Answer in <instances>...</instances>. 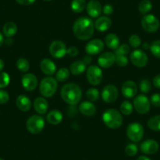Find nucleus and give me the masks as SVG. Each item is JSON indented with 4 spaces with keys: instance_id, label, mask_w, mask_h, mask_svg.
I'll return each instance as SVG.
<instances>
[{
    "instance_id": "a878e982",
    "label": "nucleus",
    "mask_w": 160,
    "mask_h": 160,
    "mask_svg": "<svg viewBox=\"0 0 160 160\" xmlns=\"http://www.w3.org/2000/svg\"><path fill=\"white\" fill-rule=\"evenodd\" d=\"M86 66H87V64L84 63L83 61H75L70 66L71 73L73 74L74 75H81L86 71Z\"/></svg>"
},
{
    "instance_id": "f257e3e1",
    "label": "nucleus",
    "mask_w": 160,
    "mask_h": 160,
    "mask_svg": "<svg viewBox=\"0 0 160 160\" xmlns=\"http://www.w3.org/2000/svg\"><path fill=\"white\" fill-rule=\"evenodd\" d=\"M72 29L77 38L86 41L93 36L94 33V24L90 18L82 17L75 21Z\"/></svg>"
},
{
    "instance_id": "393cba45",
    "label": "nucleus",
    "mask_w": 160,
    "mask_h": 160,
    "mask_svg": "<svg viewBox=\"0 0 160 160\" xmlns=\"http://www.w3.org/2000/svg\"><path fill=\"white\" fill-rule=\"evenodd\" d=\"M47 119L51 125H58L63 119V115L60 111L53 110L49 112Z\"/></svg>"
},
{
    "instance_id": "0eeeda50",
    "label": "nucleus",
    "mask_w": 160,
    "mask_h": 160,
    "mask_svg": "<svg viewBox=\"0 0 160 160\" xmlns=\"http://www.w3.org/2000/svg\"><path fill=\"white\" fill-rule=\"evenodd\" d=\"M144 127L139 122H132L127 127V135L133 142H138L144 136Z\"/></svg>"
},
{
    "instance_id": "f03ea898",
    "label": "nucleus",
    "mask_w": 160,
    "mask_h": 160,
    "mask_svg": "<svg viewBox=\"0 0 160 160\" xmlns=\"http://www.w3.org/2000/svg\"><path fill=\"white\" fill-rule=\"evenodd\" d=\"M61 96L70 105H76L82 98V90L77 84L68 83L61 89Z\"/></svg>"
},
{
    "instance_id": "3c124183",
    "label": "nucleus",
    "mask_w": 160,
    "mask_h": 160,
    "mask_svg": "<svg viewBox=\"0 0 160 160\" xmlns=\"http://www.w3.org/2000/svg\"><path fill=\"white\" fill-rule=\"evenodd\" d=\"M138 160H151V158L145 156V155H141V156H140L139 158H138Z\"/></svg>"
},
{
    "instance_id": "8fccbe9b",
    "label": "nucleus",
    "mask_w": 160,
    "mask_h": 160,
    "mask_svg": "<svg viewBox=\"0 0 160 160\" xmlns=\"http://www.w3.org/2000/svg\"><path fill=\"white\" fill-rule=\"evenodd\" d=\"M3 43H4V37L2 33H0V47H2Z\"/></svg>"
},
{
    "instance_id": "423d86ee",
    "label": "nucleus",
    "mask_w": 160,
    "mask_h": 160,
    "mask_svg": "<svg viewBox=\"0 0 160 160\" xmlns=\"http://www.w3.org/2000/svg\"><path fill=\"white\" fill-rule=\"evenodd\" d=\"M141 26L145 32L154 33L158 30L160 27L159 20L153 14H146L141 18Z\"/></svg>"
},
{
    "instance_id": "79ce46f5",
    "label": "nucleus",
    "mask_w": 160,
    "mask_h": 160,
    "mask_svg": "<svg viewBox=\"0 0 160 160\" xmlns=\"http://www.w3.org/2000/svg\"><path fill=\"white\" fill-rule=\"evenodd\" d=\"M150 102L155 107H160V93H154L150 98Z\"/></svg>"
},
{
    "instance_id": "20e7f679",
    "label": "nucleus",
    "mask_w": 160,
    "mask_h": 160,
    "mask_svg": "<svg viewBox=\"0 0 160 160\" xmlns=\"http://www.w3.org/2000/svg\"><path fill=\"white\" fill-rule=\"evenodd\" d=\"M58 89V81L53 77H47L41 81L39 85L40 93L44 98H51Z\"/></svg>"
},
{
    "instance_id": "5701e85b",
    "label": "nucleus",
    "mask_w": 160,
    "mask_h": 160,
    "mask_svg": "<svg viewBox=\"0 0 160 160\" xmlns=\"http://www.w3.org/2000/svg\"><path fill=\"white\" fill-rule=\"evenodd\" d=\"M49 108L48 102L43 98H38L34 101V108L40 115H43L47 112Z\"/></svg>"
},
{
    "instance_id": "7ed1b4c3",
    "label": "nucleus",
    "mask_w": 160,
    "mask_h": 160,
    "mask_svg": "<svg viewBox=\"0 0 160 160\" xmlns=\"http://www.w3.org/2000/svg\"><path fill=\"white\" fill-rule=\"evenodd\" d=\"M103 122L111 129H118L122 124V116L119 112L113 108L107 109L103 113Z\"/></svg>"
},
{
    "instance_id": "4468645a",
    "label": "nucleus",
    "mask_w": 160,
    "mask_h": 160,
    "mask_svg": "<svg viewBox=\"0 0 160 160\" xmlns=\"http://www.w3.org/2000/svg\"><path fill=\"white\" fill-rule=\"evenodd\" d=\"M21 83L24 89H25L28 91H32L35 90L38 84V80L36 76L32 73H28L23 75L22 79H21Z\"/></svg>"
},
{
    "instance_id": "603ef678",
    "label": "nucleus",
    "mask_w": 160,
    "mask_h": 160,
    "mask_svg": "<svg viewBox=\"0 0 160 160\" xmlns=\"http://www.w3.org/2000/svg\"><path fill=\"white\" fill-rule=\"evenodd\" d=\"M4 68V62L3 61H2V59H0V72H1V71Z\"/></svg>"
},
{
    "instance_id": "c756f323",
    "label": "nucleus",
    "mask_w": 160,
    "mask_h": 160,
    "mask_svg": "<svg viewBox=\"0 0 160 160\" xmlns=\"http://www.w3.org/2000/svg\"><path fill=\"white\" fill-rule=\"evenodd\" d=\"M152 9V4L150 0H142L138 6V10L141 14L146 15Z\"/></svg>"
},
{
    "instance_id": "f8f14e48",
    "label": "nucleus",
    "mask_w": 160,
    "mask_h": 160,
    "mask_svg": "<svg viewBox=\"0 0 160 160\" xmlns=\"http://www.w3.org/2000/svg\"><path fill=\"white\" fill-rule=\"evenodd\" d=\"M104 43L103 42V41H101V39L95 38V39L90 41L86 45L85 50L87 54L93 56V55H97L101 53L104 50Z\"/></svg>"
},
{
    "instance_id": "f704fd0d",
    "label": "nucleus",
    "mask_w": 160,
    "mask_h": 160,
    "mask_svg": "<svg viewBox=\"0 0 160 160\" xmlns=\"http://www.w3.org/2000/svg\"><path fill=\"white\" fill-rule=\"evenodd\" d=\"M130 47L127 44H122L115 50V56H127L130 53Z\"/></svg>"
},
{
    "instance_id": "e433bc0d",
    "label": "nucleus",
    "mask_w": 160,
    "mask_h": 160,
    "mask_svg": "<svg viewBox=\"0 0 160 160\" xmlns=\"http://www.w3.org/2000/svg\"><path fill=\"white\" fill-rule=\"evenodd\" d=\"M140 90L143 93H148L152 90V83L148 79H143L140 82Z\"/></svg>"
},
{
    "instance_id": "39448f33",
    "label": "nucleus",
    "mask_w": 160,
    "mask_h": 160,
    "mask_svg": "<svg viewBox=\"0 0 160 160\" xmlns=\"http://www.w3.org/2000/svg\"><path fill=\"white\" fill-rule=\"evenodd\" d=\"M45 127V120L40 115H32L28 118L26 127L28 132L33 134L39 133L43 130Z\"/></svg>"
},
{
    "instance_id": "412c9836",
    "label": "nucleus",
    "mask_w": 160,
    "mask_h": 160,
    "mask_svg": "<svg viewBox=\"0 0 160 160\" xmlns=\"http://www.w3.org/2000/svg\"><path fill=\"white\" fill-rule=\"evenodd\" d=\"M16 105L21 112H26L30 110L32 107V103L30 99L25 95H20L16 100Z\"/></svg>"
},
{
    "instance_id": "a19ab883",
    "label": "nucleus",
    "mask_w": 160,
    "mask_h": 160,
    "mask_svg": "<svg viewBox=\"0 0 160 160\" xmlns=\"http://www.w3.org/2000/svg\"><path fill=\"white\" fill-rule=\"evenodd\" d=\"M115 63L120 67H125L128 64V58L127 56H115Z\"/></svg>"
},
{
    "instance_id": "7c9ffc66",
    "label": "nucleus",
    "mask_w": 160,
    "mask_h": 160,
    "mask_svg": "<svg viewBox=\"0 0 160 160\" xmlns=\"http://www.w3.org/2000/svg\"><path fill=\"white\" fill-rule=\"evenodd\" d=\"M16 66L21 72H27L30 68V64L25 58H19L16 63Z\"/></svg>"
},
{
    "instance_id": "5fc2aeb1",
    "label": "nucleus",
    "mask_w": 160,
    "mask_h": 160,
    "mask_svg": "<svg viewBox=\"0 0 160 160\" xmlns=\"http://www.w3.org/2000/svg\"><path fill=\"white\" fill-rule=\"evenodd\" d=\"M44 1H52V0H44Z\"/></svg>"
},
{
    "instance_id": "49530a36",
    "label": "nucleus",
    "mask_w": 160,
    "mask_h": 160,
    "mask_svg": "<svg viewBox=\"0 0 160 160\" xmlns=\"http://www.w3.org/2000/svg\"><path fill=\"white\" fill-rule=\"evenodd\" d=\"M17 2L23 6H29L33 4L35 2V0H16Z\"/></svg>"
},
{
    "instance_id": "09e8293b",
    "label": "nucleus",
    "mask_w": 160,
    "mask_h": 160,
    "mask_svg": "<svg viewBox=\"0 0 160 160\" xmlns=\"http://www.w3.org/2000/svg\"><path fill=\"white\" fill-rule=\"evenodd\" d=\"M91 61H92V58L90 55H87V56L83 58V61L86 64H89L90 62H91Z\"/></svg>"
},
{
    "instance_id": "4c0bfd02",
    "label": "nucleus",
    "mask_w": 160,
    "mask_h": 160,
    "mask_svg": "<svg viewBox=\"0 0 160 160\" xmlns=\"http://www.w3.org/2000/svg\"><path fill=\"white\" fill-rule=\"evenodd\" d=\"M129 43L133 48L138 49L141 44V39L138 35H132L129 38Z\"/></svg>"
},
{
    "instance_id": "b1692460",
    "label": "nucleus",
    "mask_w": 160,
    "mask_h": 160,
    "mask_svg": "<svg viewBox=\"0 0 160 160\" xmlns=\"http://www.w3.org/2000/svg\"><path fill=\"white\" fill-rule=\"evenodd\" d=\"M106 46L111 50H115L119 47V38L115 34L110 33L105 37L104 39Z\"/></svg>"
},
{
    "instance_id": "6ab92c4d",
    "label": "nucleus",
    "mask_w": 160,
    "mask_h": 160,
    "mask_svg": "<svg viewBox=\"0 0 160 160\" xmlns=\"http://www.w3.org/2000/svg\"><path fill=\"white\" fill-rule=\"evenodd\" d=\"M41 71L47 75H53L56 72V64L48 58L42 60L40 62Z\"/></svg>"
},
{
    "instance_id": "2f4dec72",
    "label": "nucleus",
    "mask_w": 160,
    "mask_h": 160,
    "mask_svg": "<svg viewBox=\"0 0 160 160\" xmlns=\"http://www.w3.org/2000/svg\"><path fill=\"white\" fill-rule=\"evenodd\" d=\"M69 75H70V72L68 69L62 68L56 73V79L58 82H64L69 78Z\"/></svg>"
},
{
    "instance_id": "58836bf2",
    "label": "nucleus",
    "mask_w": 160,
    "mask_h": 160,
    "mask_svg": "<svg viewBox=\"0 0 160 160\" xmlns=\"http://www.w3.org/2000/svg\"><path fill=\"white\" fill-rule=\"evenodd\" d=\"M10 75L7 72L0 73V88H5L10 83Z\"/></svg>"
},
{
    "instance_id": "473e14b6",
    "label": "nucleus",
    "mask_w": 160,
    "mask_h": 160,
    "mask_svg": "<svg viewBox=\"0 0 160 160\" xmlns=\"http://www.w3.org/2000/svg\"><path fill=\"white\" fill-rule=\"evenodd\" d=\"M133 106L130 101H124L120 105V111L123 115H129L133 112Z\"/></svg>"
},
{
    "instance_id": "6e6552de",
    "label": "nucleus",
    "mask_w": 160,
    "mask_h": 160,
    "mask_svg": "<svg viewBox=\"0 0 160 160\" xmlns=\"http://www.w3.org/2000/svg\"><path fill=\"white\" fill-rule=\"evenodd\" d=\"M133 106L139 114H147L151 108L150 99L144 94L138 95L133 100Z\"/></svg>"
},
{
    "instance_id": "de8ad7c7",
    "label": "nucleus",
    "mask_w": 160,
    "mask_h": 160,
    "mask_svg": "<svg viewBox=\"0 0 160 160\" xmlns=\"http://www.w3.org/2000/svg\"><path fill=\"white\" fill-rule=\"evenodd\" d=\"M152 82H153L154 87H156V88L160 89V74H158L156 76H155V78H153Z\"/></svg>"
},
{
    "instance_id": "bb28decb",
    "label": "nucleus",
    "mask_w": 160,
    "mask_h": 160,
    "mask_svg": "<svg viewBox=\"0 0 160 160\" xmlns=\"http://www.w3.org/2000/svg\"><path fill=\"white\" fill-rule=\"evenodd\" d=\"M2 32L5 36L7 38H11L13 37L15 34L18 32V26L16 24L13 22H7L4 24L3 28H2Z\"/></svg>"
},
{
    "instance_id": "864d4df0",
    "label": "nucleus",
    "mask_w": 160,
    "mask_h": 160,
    "mask_svg": "<svg viewBox=\"0 0 160 160\" xmlns=\"http://www.w3.org/2000/svg\"><path fill=\"white\" fill-rule=\"evenodd\" d=\"M143 48H144V50H148V49L150 48V46H149L147 42H144V43L143 44Z\"/></svg>"
},
{
    "instance_id": "9d476101",
    "label": "nucleus",
    "mask_w": 160,
    "mask_h": 160,
    "mask_svg": "<svg viewBox=\"0 0 160 160\" xmlns=\"http://www.w3.org/2000/svg\"><path fill=\"white\" fill-rule=\"evenodd\" d=\"M50 53L51 56L54 58H62L67 53V47L65 44L60 40H55L50 45Z\"/></svg>"
},
{
    "instance_id": "1a4fd4ad",
    "label": "nucleus",
    "mask_w": 160,
    "mask_h": 160,
    "mask_svg": "<svg viewBox=\"0 0 160 160\" xmlns=\"http://www.w3.org/2000/svg\"><path fill=\"white\" fill-rule=\"evenodd\" d=\"M87 78L91 85H99L102 81V71L97 65H90L87 70Z\"/></svg>"
},
{
    "instance_id": "2eb2a0df",
    "label": "nucleus",
    "mask_w": 160,
    "mask_h": 160,
    "mask_svg": "<svg viewBox=\"0 0 160 160\" xmlns=\"http://www.w3.org/2000/svg\"><path fill=\"white\" fill-rule=\"evenodd\" d=\"M115 54L112 52H105L100 55L98 59V64L100 67L104 68H108L111 66L113 65L114 63H115Z\"/></svg>"
},
{
    "instance_id": "37998d69",
    "label": "nucleus",
    "mask_w": 160,
    "mask_h": 160,
    "mask_svg": "<svg viewBox=\"0 0 160 160\" xmlns=\"http://www.w3.org/2000/svg\"><path fill=\"white\" fill-rule=\"evenodd\" d=\"M10 99L9 93L7 91L2 90H0V104H3L8 102Z\"/></svg>"
},
{
    "instance_id": "cd10ccee",
    "label": "nucleus",
    "mask_w": 160,
    "mask_h": 160,
    "mask_svg": "<svg viewBox=\"0 0 160 160\" xmlns=\"http://www.w3.org/2000/svg\"><path fill=\"white\" fill-rule=\"evenodd\" d=\"M87 7L86 0H72L71 4V8L74 13H81Z\"/></svg>"
},
{
    "instance_id": "aec40b11",
    "label": "nucleus",
    "mask_w": 160,
    "mask_h": 160,
    "mask_svg": "<svg viewBox=\"0 0 160 160\" xmlns=\"http://www.w3.org/2000/svg\"><path fill=\"white\" fill-rule=\"evenodd\" d=\"M112 21L108 17H101L95 21L94 28L99 32H106L112 27Z\"/></svg>"
},
{
    "instance_id": "a211bd4d",
    "label": "nucleus",
    "mask_w": 160,
    "mask_h": 160,
    "mask_svg": "<svg viewBox=\"0 0 160 160\" xmlns=\"http://www.w3.org/2000/svg\"><path fill=\"white\" fill-rule=\"evenodd\" d=\"M87 11L90 18H96L101 15L102 7L98 0H90L87 5Z\"/></svg>"
},
{
    "instance_id": "f3484780",
    "label": "nucleus",
    "mask_w": 160,
    "mask_h": 160,
    "mask_svg": "<svg viewBox=\"0 0 160 160\" xmlns=\"http://www.w3.org/2000/svg\"><path fill=\"white\" fill-rule=\"evenodd\" d=\"M158 148H159L158 143L152 139L144 141L141 144V152L146 155H152V154L156 153Z\"/></svg>"
},
{
    "instance_id": "ddd939ff",
    "label": "nucleus",
    "mask_w": 160,
    "mask_h": 160,
    "mask_svg": "<svg viewBox=\"0 0 160 160\" xmlns=\"http://www.w3.org/2000/svg\"><path fill=\"white\" fill-rule=\"evenodd\" d=\"M118 96V89L114 85H108L103 89L101 97L103 101L107 103H112L116 101Z\"/></svg>"
},
{
    "instance_id": "a18cd8bd",
    "label": "nucleus",
    "mask_w": 160,
    "mask_h": 160,
    "mask_svg": "<svg viewBox=\"0 0 160 160\" xmlns=\"http://www.w3.org/2000/svg\"><path fill=\"white\" fill-rule=\"evenodd\" d=\"M67 53L70 57H76L78 53V50L75 47H71L67 50Z\"/></svg>"
},
{
    "instance_id": "c03bdc74",
    "label": "nucleus",
    "mask_w": 160,
    "mask_h": 160,
    "mask_svg": "<svg viewBox=\"0 0 160 160\" xmlns=\"http://www.w3.org/2000/svg\"><path fill=\"white\" fill-rule=\"evenodd\" d=\"M102 11L104 14L107 15V16H109V15H111L113 13V7H112V5H110V4H106V5L102 8Z\"/></svg>"
},
{
    "instance_id": "ea45409f",
    "label": "nucleus",
    "mask_w": 160,
    "mask_h": 160,
    "mask_svg": "<svg viewBox=\"0 0 160 160\" xmlns=\"http://www.w3.org/2000/svg\"><path fill=\"white\" fill-rule=\"evenodd\" d=\"M138 152V146L135 144H129L125 148V152L128 156H134Z\"/></svg>"
},
{
    "instance_id": "4be33fe9",
    "label": "nucleus",
    "mask_w": 160,
    "mask_h": 160,
    "mask_svg": "<svg viewBox=\"0 0 160 160\" xmlns=\"http://www.w3.org/2000/svg\"><path fill=\"white\" fill-rule=\"evenodd\" d=\"M96 107L91 101H84L79 105V111L86 116H92L96 113Z\"/></svg>"
},
{
    "instance_id": "6e6d98bb",
    "label": "nucleus",
    "mask_w": 160,
    "mask_h": 160,
    "mask_svg": "<svg viewBox=\"0 0 160 160\" xmlns=\"http://www.w3.org/2000/svg\"><path fill=\"white\" fill-rule=\"evenodd\" d=\"M0 160H4L3 158H0Z\"/></svg>"
},
{
    "instance_id": "c9c22d12",
    "label": "nucleus",
    "mask_w": 160,
    "mask_h": 160,
    "mask_svg": "<svg viewBox=\"0 0 160 160\" xmlns=\"http://www.w3.org/2000/svg\"><path fill=\"white\" fill-rule=\"evenodd\" d=\"M87 98L90 101H97L99 98V91L96 88H90L87 91Z\"/></svg>"
},
{
    "instance_id": "72a5a7b5",
    "label": "nucleus",
    "mask_w": 160,
    "mask_h": 160,
    "mask_svg": "<svg viewBox=\"0 0 160 160\" xmlns=\"http://www.w3.org/2000/svg\"><path fill=\"white\" fill-rule=\"evenodd\" d=\"M150 51L155 58H160V40H155L150 45Z\"/></svg>"
},
{
    "instance_id": "dca6fc26",
    "label": "nucleus",
    "mask_w": 160,
    "mask_h": 160,
    "mask_svg": "<svg viewBox=\"0 0 160 160\" xmlns=\"http://www.w3.org/2000/svg\"><path fill=\"white\" fill-rule=\"evenodd\" d=\"M138 93V87L137 84L133 81L128 80L126 81L122 87V93L126 98H134Z\"/></svg>"
},
{
    "instance_id": "9b49d317",
    "label": "nucleus",
    "mask_w": 160,
    "mask_h": 160,
    "mask_svg": "<svg viewBox=\"0 0 160 160\" xmlns=\"http://www.w3.org/2000/svg\"><path fill=\"white\" fill-rule=\"evenodd\" d=\"M130 61L138 68H144L147 65L148 58L143 50H135L130 54Z\"/></svg>"
},
{
    "instance_id": "c85d7f7f",
    "label": "nucleus",
    "mask_w": 160,
    "mask_h": 160,
    "mask_svg": "<svg viewBox=\"0 0 160 160\" xmlns=\"http://www.w3.org/2000/svg\"><path fill=\"white\" fill-rule=\"evenodd\" d=\"M148 127L153 131H160V115H155L149 118L148 121Z\"/></svg>"
}]
</instances>
